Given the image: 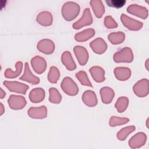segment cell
Masks as SVG:
<instances>
[{"mask_svg":"<svg viewBox=\"0 0 149 149\" xmlns=\"http://www.w3.org/2000/svg\"><path fill=\"white\" fill-rule=\"evenodd\" d=\"M147 136L144 133H139L134 136L129 141V146L132 148L139 147L144 145L146 141Z\"/></svg>","mask_w":149,"mask_h":149,"instance_id":"ba28073f","label":"cell"},{"mask_svg":"<svg viewBox=\"0 0 149 149\" xmlns=\"http://www.w3.org/2000/svg\"><path fill=\"white\" fill-rule=\"evenodd\" d=\"M133 58L132 50L129 48H123L120 52H117L114 55V60L116 62H130Z\"/></svg>","mask_w":149,"mask_h":149,"instance_id":"277c9868","label":"cell"},{"mask_svg":"<svg viewBox=\"0 0 149 149\" xmlns=\"http://www.w3.org/2000/svg\"><path fill=\"white\" fill-rule=\"evenodd\" d=\"M102 97V101L104 103H109L112 100L114 93L112 90L108 87H104L100 91Z\"/></svg>","mask_w":149,"mask_h":149,"instance_id":"ffe728a7","label":"cell"},{"mask_svg":"<svg viewBox=\"0 0 149 149\" xmlns=\"http://www.w3.org/2000/svg\"><path fill=\"white\" fill-rule=\"evenodd\" d=\"M91 5L97 17H100L104 12V7L101 1H91Z\"/></svg>","mask_w":149,"mask_h":149,"instance_id":"603a6c76","label":"cell"},{"mask_svg":"<svg viewBox=\"0 0 149 149\" xmlns=\"http://www.w3.org/2000/svg\"><path fill=\"white\" fill-rule=\"evenodd\" d=\"M114 72L116 77L120 80H127L131 73L130 69L127 68H117L115 69Z\"/></svg>","mask_w":149,"mask_h":149,"instance_id":"2e32d148","label":"cell"},{"mask_svg":"<svg viewBox=\"0 0 149 149\" xmlns=\"http://www.w3.org/2000/svg\"><path fill=\"white\" fill-rule=\"evenodd\" d=\"M127 12L142 19H146L148 16V10L146 8L133 4L127 8Z\"/></svg>","mask_w":149,"mask_h":149,"instance_id":"8992f818","label":"cell"},{"mask_svg":"<svg viewBox=\"0 0 149 149\" xmlns=\"http://www.w3.org/2000/svg\"><path fill=\"white\" fill-rule=\"evenodd\" d=\"M80 11L79 5L74 2H69L64 4L62 8V15L65 19L72 20L76 17Z\"/></svg>","mask_w":149,"mask_h":149,"instance_id":"6da1fadb","label":"cell"},{"mask_svg":"<svg viewBox=\"0 0 149 149\" xmlns=\"http://www.w3.org/2000/svg\"><path fill=\"white\" fill-rule=\"evenodd\" d=\"M105 24L109 29L117 27V24L111 16H107L105 18Z\"/></svg>","mask_w":149,"mask_h":149,"instance_id":"d6a6232c","label":"cell"},{"mask_svg":"<svg viewBox=\"0 0 149 149\" xmlns=\"http://www.w3.org/2000/svg\"><path fill=\"white\" fill-rule=\"evenodd\" d=\"M49 101L53 103H59L61 100V95H60L58 90L54 88H52L49 90Z\"/></svg>","mask_w":149,"mask_h":149,"instance_id":"f1b7e54d","label":"cell"},{"mask_svg":"<svg viewBox=\"0 0 149 149\" xmlns=\"http://www.w3.org/2000/svg\"><path fill=\"white\" fill-rule=\"evenodd\" d=\"M134 94L139 97H145L148 94V80L143 79L139 81L133 87Z\"/></svg>","mask_w":149,"mask_h":149,"instance_id":"7a4b0ae2","label":"cell"},{"mask_svg":"<svg viewBox=\"0 0 149 149\" xmlns=\"http://www.w3.org/2000/svg\"><path fill=\"white\" fill-rule=\"evenodd\" d=\"M135 129V127L133 126L125 127L120 130V131L118 133V137L120 140H123L130 133H132Z\"/></svg>","mask_w":149,"mask_h":149,"instance_id":"4316f807","label":"cell"},{"mask_svg":"<svg viewBox=\"0 0 149 149\" xmlns=\"http://www.w3.org/2000/svg\"><path fill=\"white\" fill-rule=\"evenodd\" d=\"M121 20L124 26L127 27L129 30H138L143 26V23L141 22L130 18L123 14L121 16Z\"/></svg>","mask_w":149,"mask_h":149,"instance_id":"5b68a950","label":"cell"},{"mask_svg":"<svg viewBox=\"0 0 149 149\" xmlns=\"http://www.w3.org/2000/svg\"><path fill=\"white\" fill-rule=\"evenodd\" d=\"M148 59H147V61L146 62V69L147 70H148Z\"/></svg>","mask_w":149,"mask_h":149,"instance_id":"836d02e7","label":"cell"},{"mask_svg":"<svg viewBox=\"0 0 149 149\" xmlns=\"http://www.w3.org/2000/svg\"><path fill=\"white\" fill-rule=\"evenodd\" d=\"M58 77H59V72L58 70V69L55 67L51 68L49 75H48L49 81L52 83H55L57 81Z\"/></svg>","mask_w":149,"mask_h":149,"instance_id":"f546056e","label":"cell"},{"mask_svg":"<svg viewBox=\"0 0 149 149\" xmlns=\"http://www.w3.org/2000/svg\"><path fill=\"white\" fill-rule=\"evenodd\" d=\"M62 90L68 95H76L77 93L78 88L75 83L71 78L66 77L63 79L61 84Z\"/></svg>","mask_w":149,"mask_h":149,"instance_id":"3957f363","label":"cell"},{"mask_svg":"<svg viewBox=\"0 0 149 149\" xmlns=\"http://www.w3.org/2000/svg\"><path fill=\"white\" fill-rule=\"evenodd\" d=\"M62 60L63 63L69 70H72L76 68L75 63L73 62L70 53L69 52H65L63 54L62 56Z\"/></svg>","mask_w":149,"mask_h":149,"instance_id":"e0dca14e","label":"cell"},{"mask_svg":"<svg viewBox=\"0 0 149 149\" xmlns=\"http://www.w3.org/2000/svg\"><path fill=\"white\" fill-rule=\"evenodd\" d=\"M83 101L88 106H94L97 104V98L93 91H87L83 95Z\"/></svg>","mask_w":149,"mask_h":149,"instance_id":"9a60e30c","label":"cell"},{"mask_svg":"<svg viewBox=\"0 0 149 149\" xmlns=\"http://www.w3.org/2000/svg\"><path fill=\"white\" fill-rule=\"evenodd\" d=\"M92 21L93 20H92V17L91 16L90 9L88 8H86L83 12V15L81 19H80L77 22L74 23L73 25V27L74 29H78L83 26L91 24L92 23Z\"/></svg>","mask_w":149,"mask_h":149,"instance_id":"52a82bcc","label":"cell"},{"mask_svg":"<svg viewBox=\"0 0 149 149\" xmlns=\"http://www.w3.org/2000/svg\"><path fill=\"white\" fill-rule=\"evenodd\" d=\"M108 38L111 43L117 44L122 42L124 40L125 36L122 32H118V33H112L109 34Z\"/></svg>","mask_w":149,"mask_h":149,"instance_id":"cb8c5ba5","label":"cell"},{"mask_svg":"<svg viewBox=\"0 0 149 149\" xmlns=\"http://www.w3.org/2000/svg\"><path fill=\"white\" fill-rule=\"evenodd\" d=\"M54 45V44L52 41L48 40L47 45H45V40H42L40 41L38 45V48L41 51L45 54H50L52 53L54 49V46L52 47H48V46H51Z\"/></svg>","mask_w":149,"mask_h":149,"instance_id":"44dd1931","label":"cell"},{"mask_svg":"<svg viewBox=\"0 0 149 149\" xmlns=\"http://www.w3.org/2000/svg\"><path fill=\"white\" fill-rule=\"evenodd\" d=\"M94 35V30L93 29L85 30L75 36V39L78 41H83L90 38Z\"/></svg>","mask_w":149,"mask_h":149,"instance_id":"7402d4cb","label":"cell"},{"mask_svg":"<svg viewBox=\"0 0 149 149\" xmlns=\"http://www.w3.org/2000/svg\"><path fill=\"white\" fill-rule=\"evenodd\" d=\"M20 79L31 83L34 84H36L37 83H38L39 81H40L38 77H37L31 74L27 63H25L24 73L22 77H20Z\"/></svg>","mask_w":149,"mask_h":149,"instance_id":"4fadbf2b","label":"cell"},{"mask_svg":"<svg viewBox=\"0 0 149 149\" xmlns=\"http://www.w3.org/2000/svg\"><path fill=\"white\" fill-rule=\"evenodd\" d=\"M74 52L80 64L81 65H85L87 62L88 56L87 50L81 46H76L74 48Z\"/></svg>","mask_w":149,"mask_h":149,"instance_id":"9c48e42d","label":"cell"},{"mask_svg":"<svg viewBox=\"0 0 149 149\" xmlns=\"http://www.w3.org/2000/svg\"><path fill=\"white\" fill-rule=\"evenodd\" d=\"M128 104V100L126 97H120L115 104L116 108L119 112H122L126 109Z\"/></svg>","mask_w":149,"mask_h":149,"instance_id":"d4e9b609","label":"cell"},{"mask_svg":"<svg viewBox=\"0 0 149 149\" xmlns=\"http://www.w3.org/2000/svg\"><path fill=\"white\" fill-rule=\"evenodd\" d=\"M32 67L34 70L38 73L44 72L46 68V63L45 60L39 56H36L31 60Z\"/></svg>","mask_w":149,"mask_h":149,"instance_id":"8fae6325","label":"cell"},{"mask_svg":"<svg viewBox=\"0 0 149 149\" xmlns=\"http://www.w3.org/2000/svg\"><path fill=\"white\" fill-rule=\"evenodd\" d=\"M76 77L78 80L81 82V84L88 86H92L90 81L88 80L87 74L85 72L80 71L76 73Z\"/></svg>","mask_w":149,"mask_h":149,"instance_id":"83f0119b","label":"cell"},{"mask_svg":"<svg viewBox=\"0 0 149 149\" xmlns=\"http://www.w3.org/2000/svg\"><path fill=\"white\" fill-rule=\"evenodd\" d=\"M107 3L110 6L115 8L122 7L126 3L125 1H106Z\"/></svg>","mask_w":149,"mask_h":149,"instance_id":"1f68e13d","label":"cell"},{"mask_svg":"<svg viewBox=\"0 0 149 149\" xmlns=\"http://www.w3.org/2000/svg\"><path fill=\"white\" fill-rule=\"evenodd\" d=\"M44 98V91L40 88L32 90L30 94V99L32 102H38L43 100Z\"/></svg>","mask_w":149,"mask_h":149,"instance_id":"ac0fdd59","label":"cell"},{"mask_svg":"<svg viewBox=\"0 0 149 149\" xmlns=\"http://www.w3.org/2000/svg\"><path fill=\"white\" fill-rule=\"evenodd\" d=\"M90 46L93 50L98 54L103 53L107 48V45L105 41L101 38H97L93 41L90 44Z\"/></svg>","mask_w":149,"mask_h":149,"instance_id":"7c38bea8","label":"cell"},{"mask_svg":"<svg viewBox=\"0 0 149 149\" xmlns=\"http://www.w3.org/2000/svg\"><path fill=\"white\" fill-rule=\"evenodd\" d=\"M92 77L96 81L101 82L104 80V71L100 67H93L90 69Z\"/></svg>","mask_w":149,"mask_h":149,"instance_id":"d6986e66","label":"cell"},{"mask_svg":"<svg viewBox=\"0 0 149 149\" xmlns=\"http://www.w3.org/2000/svg\"><path fill=\"white\" fill-rule=\"evenodd\" d=\"M128 121H129V119L127 118H119L112 117L111 118L109 124L111 126H115L118 125L127 123Z\"/></svg>","mask_w":149,"mask_h":149,"instance_id":"4dcf8cb0","label":"cell"},{"mask_svg":"<svg viewBox=\"0 0 149 149\" xmlns=\"http://www.w3.org/2000/svg\"><path fill=\"white\" fill-rule=\"evenodd\" d=\"M16 70L14 72L11 71L10 69H8L6 70V73L5 74V76L7 77H15L16 76H17L18 75H19V74L21 73L22 71V63L21 62H18L16 63Z\"/></svg>","mask_w":149,"mask_h":149,"instance_id":"484cf974","label":"cell"},{"mask_svg":"<svg viewBox=\"0 0 149 149\" xmlns=\"http://www.w3.org/2000/svg\"><path fill=\"white\" fill-rule=\"evenodd\" d=\"M29 115L31 118H43L47 115V110L44 106L38 108H31L29 110Z\"/></svg>","mask_w":149,"mask_h":149,"instance_id":"5bb4252c","label":"cell"},{"mask_svg":"<svg viewBox=\"0 0 149 149\" xmlns=\"http://www.w3.org/2000/svg\"><path fill=\"white\" fill-rule=\"evenodd\" d=\"M4 84L8 87V89L12 91L20 93L22 94H25L26 90L29 88L26 84H23L18 82H7L5 81Z\"/></svg>","mask_w":149,"mask_h":149,"instance_id":"30bf717a","label":"cell"}]
</instances>
